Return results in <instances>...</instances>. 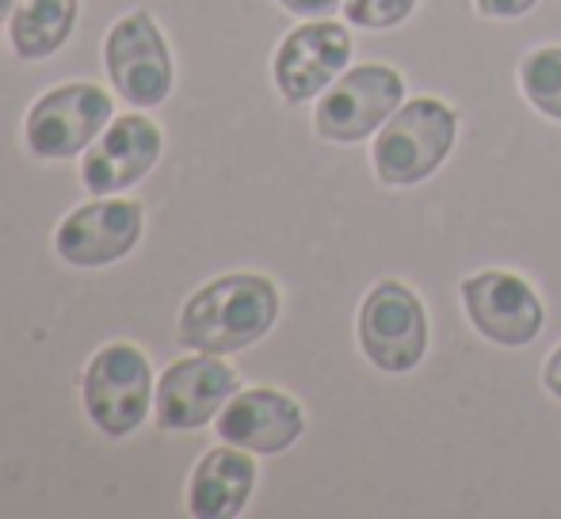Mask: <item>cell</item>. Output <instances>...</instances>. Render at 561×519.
Wrapping results in <instances>:
<instances>
[{"instance_id":"cell-1","label":"cell","mask_w":561,"mask_h":519,"mask_svg":"<svg viewBox=\"0 0 561 519\" xmlns=\"http://www.w3.org/2000/svg\"><path fill=\"white\" fill-rule=\"evenodd\" d=\"M279 318V290L264 275H222L187 298L180 313V341L184 348L229 356L252 348L260 336L272 333Z\"/></svg>"},{"instance_id":"cell-2","label":"cell","mask_w":561,"mask_h":519,"mask_svg":"<svg viewBox=\"0 0 561 519\" xmlns=\"http://www.w3.org/2000/svg\"><path fill=\"white\" fill-rule=\"evenodd\" d=\"M458 134V115L444 100H409L386 119L375 138V172L390 187H413L447 161Z\"/></svg>"},{"instance_id":"cell-3","label":"cell","mask_w":561,"mask_h":519,"mask_svg":"<svg viewBox=\"0 0 561 519\" xmlns=\"http://www.w3.org/2000/svg\"><path fill=\"white\" fill-rule=\"evenodd\" d=\"M153 371L134 344H107L84 371V408L104 436H130L149 413Z\"/></svg>"},{"instance_id":"cell-4","label":"cell","mask_w":561,"mask_h":519,"mask_svg":"<svg viewBox=\"0 0 561 519\" xmlns=\"http://www.w3.org/2000/svg\"><path fill=\"white\" fill-rule=\"evenodd\" d=\"M359 344L378 371H413L428 351V318L421 298L401 282H378L359 310Z\"/></svg>"},{"instance_id":"cell-5","label":"cell","mask_w":561,"mask_h":519,"mask_svg":"<svg viewBox=\"0 0 561 519\" xmlns=\"http://www.w3.org/2000/svg\"><path fill=\"white\" fill-rule=\"evenodd\" d=\"M107 77L115 92L134 107H157L172 92V58L161 27L149 12H130L107 31Z\"/></svg>"},{"instance_id":"cell-6","label":"cell","mask_w":561,"mask_h":519,"mask_svg":"<svg viewBox=\"0 0 561 519\" xmlns=\"http://www.w3.org/2000/svg\"><path fill=\"white\" fill-rule=\"evenodd\" d=\"M405 100V81L390 66H359L321 96L313 127L325 141H363Z\"/></svg>"},{"instance_id":"cell-7","label":"cell","mask_w":561,"mask_h":519,"mask_svg":"<svg viewBox=\"0 0 561 519\" xmlns=\"http://www.w3.org/2000/svg\"><path fill=\"white\" fill-rule=\"evenodd\" d=\"M107 123H112V96L100 84H61L31 107L27 146L43 161L77 157Z\"/></svg>"},{"instance_id":"cell-8","label":"cell","mask_w":561,"mask_h":519,"mask_svg":"<svg viewBox=\"0 0 561 519\" xmlns=\"http://www.w3.org/2000/svg\"><path fill=\"white\" fill-rule=\"evenodd\" d=\"M462 302L473 328L501 348H524L542 333V302L519 275L481 272L462 282Z\"/></svg>"},{"instance_id":"cell-9","label":"cell","mask_w":561,"mask_h":519,"mask_svg":"<svg viewBox=\"0 0 561 519\" xmlns=\"http://www.w3.org/2000/svg\"><path fill=\"white\" fill-rule=\"evenodd\" d=\"M233 393L237 374L218 356L199 351L192 359H180L157 382V424L164 431H195L215 420Z\"/></svg>"},{"instance_id":"cell-10","label":"cell","mask_w":561,"mask_h":519,"mask_svg":"<svg viewBox=\"0 0 561 519\" xmlns=\"http://www.w3.org/2000/svg\"><path fill=\"white\" fill-rule=\"evenodd\" d=\"M352 58V35L333 20L295 27L275 54V84L287 104H306L344 73Z\"/></svg>"},{"instance_id":"cell-11","label":"cell","mask_w":561,"mask_h":519,"mask_svg":"<svg viewBox=\"0 0 561 519\" xmlns=\"http://www.w3.org/2000/svg\"><path fill=\"white\" fill-rule=\"evenodd\" d=\"M141 207L130 199H96L77 207L58 230V256L73 267L115 264L138 245Z\"/></svg>"},{"instance_id":"cell-12","label":"cell","mask_w":561,"mask_h":519,"mask_svg":"<svg viewBox=\"0 0 561 519\" xmlns=\"http://www.w3.org/2000/svg\"><path fill=\"white\" fill-rule=\"evenodd\" d=\"M157 157H161V127L146 115H118L107 134H100L96 146L84 153L81 180L96 195L126 192L153 172Z\"/></svg>"},{"instance_id":"cell-13","label":"cell","mask_w":561,"mask_h":519,"mask_svg":"<svg viewBox=\"0 0 561 519\" xmlns=\"http://www.w3.org/2000/svg\"><path fill=\"white\" fill-rule=\"evenodd\" d=\"M306 416L295 397L279 390H244L218 413V436L256 454H279L302 436Z\"/></svg>"},{"instance_id":"cell-14","label":"cell","mask_w":561,"mask_h":519,"mask_svg":"<svg viewBox=\"0 0 561 519\" xmlns=\"http://www.w3.org/2000/svg\"><path fill=\"white\" fill-rule=\"evenodd\" d=\"M256 485V462L244 454V447H215L199 459L187 485V508L199 519H229L244 512Z\"/></svg>"},{"instance_id":"cell-15","label":"cell","mask_w":561,"mask_h":519,"mask_svg":"<svg viewBox=\"0 0 561 519\" xmlns=\"http://www.w3.org/2000/svg\"><path fill=\"white\" fill-rule=\"evenodd\" d=\"M77 23V0H20L12 12V46L23 61L61 50Z\"/></svg>"},{"instance_id":"cell-16","label":"cell","mask_w":561,"mask_h":519,"mask_svg":"<svg viewBox=\"0 0 561 519\" xmlns=\"http://www.w3.org/2000/svg\"><path fill=\"white\" fill-rule=\"evenodd\" d=\"M519 84H524V96L542 115L561 123V46L527 54L524 66H519Z\"/></svg>"},{"instance_id":"cell-17","label":"cell","mask_w":561,"mask_h":519,"mask_svg":"<svg viewBox=\"0 0 561 519\" xmlns=\"http://www.w3.org/2000/svg\"><path fill=\"white\" fill-rule=\"evenodd\" d=\"M416 0H344V15L347 23L367 31H386L398 27L413 15Z\"/></svg>"},{"instance_id":"cell-18","label":"cell","mask_w":561,"mask_h":519,"mask_svg":"<svg viewBox=\"0 0 561 519\" xmlns=\"http://www.w3.org/2000/svg\"><path fill=\"white\" fill-rule=\"evenodd\" d=\"M527 8H535V0H478V12L496 15V20H516Z\"/></svg>"},{"instance_id":"cell-19","label":"cell","mask_w":561,"mask_h":519,"mask_svg":"<svg viewBox=\"0 0 561 519\" xmlns=\"http://www.w3.org/2000/svg\"><path fill=\"white\" fill-rule=\"evenodd\" d=\"M287 12L295 15H310V20H318V15H329L340 8V0H279Z\"/></svg>"},{"instance_id":"cell-20","label":"cell","mask_w":561,"mask_h":519,"mask_svg":"<svg viewBox=\"0 0 561 519\" xmlns=\"http://www.w3.org/2000/svg\"><path fill=\"white\" fill-rule=\"evenodd\" d=\"M542 382H547V390L561 401V348L547 359V371H542Z\"/></svg>"},{"instance_id":"cell-21","label":"cell","mask_w":561,"mask_h":519,"mask_svg":"<svg viewBox=\"0 0 561 519\" xmlns=\"http://www.w3.org/2000/svg\"><path fill=\"white\" fill-rule=\"evenodd\" d=\"M12 12H15V0H0V20H8Z\"/></svg>"}]
</instances>
